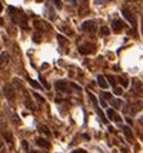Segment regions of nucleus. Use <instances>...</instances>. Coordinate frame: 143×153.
Masks as SVG:
<instances>
[{
    "label": "nucleus",
    "instance_id": "1a4fd4ad",
    "mask_svg": "<svg viewBox=\"0 0 143 153\" xmlns=\"http://www.w3.org/2000/svg\"><path fill=\"white\" fill-rule=\"evenodd\" d=\"M9 61H10V56L7 52L0 54V68H1V67H5L8 63H9Z\"/></svg>",
    "mask_w": 143,
    "mask_h": 153
},
{
    "label": "nucleus",
    "instance_id": "a878e982",
    "mask_svg": "<svg viewBox=\"0 0 143 153\" xmlns=\"http://www.w3.org/2000/svg\"><path fill=\"white\" fill-rule=\"evenodd\" d=\"M88 97H89V98H90V99H92V100H93V103H94V104L97 105V102H98V100H97V99H95V97H94L93 94H92V93H90V91H88Z\"/></svg>",
    "mask_w": 143,
    "mask_h": 153
},
{
    "label": "nucleus",
    "instance_id": "9d476101",
    "mask_svg": "<svg viewBox=\"0 0 143 153\" xmlns=\"http://www.w3.org/2000/svg\"><path fill=\"white\" fill-rule=\"evenodd\" d=\"M123 131H124L125 138L128 139V142L133 143V142H134V135H133V133H132V130H130V127H129V126H123Z\"/></svg>",
    "mask_w": 143,
    "mask_h": 153
},
{
    "label": "nucleus",
    "instance_id": "6ab92c4d",
    "mask_svg": "<svg viewBox=\"0 0 143 153\" xmlns=\"http://www.w3.org/2000/svg\"><path fill=\"white\" fill-rule=\"evenodd\" d=\"M101 35H102V36H108V35H110V30H108L106 26L102 27V28H101Z\"/></svg>",
    "mask_w": 143,
    "mask_h": 153
},
{
    "label": "nucleus",
    "instance_id": "5701e85b",
    "mask_svg": "<svg viewBox=\"0 0 143 153\" xmlns=\"http://www.w3.org/2000/svg\"><path fill=\"white\" fill-rule=\"evenodd\" d=\"M119 80H120V82H121V85H123V86H124V88H128V85H129V81H128V79L120 77Z\"/></svg>",
    "mask_w": 143,
    "mask_h": 153
},
{
    "label": "nucleus",
    "instance_id": "473e14b6",
    "mask_svg": "<svg viewBox=\"0 0 143 153\" xmlns=\"http://www.w3.org/2000/svg\"><path fill=\"white\" fill-rule=\"evenodd\" d=\"M71 153H86V151H84V149H75L74 152H71Z\"/></svg>",
    "mask_w": 143,
    "mask_h": 153
},
{
    "label": "nucleus",
    "instance_id": "9b49d317",
    "mask_svg": "<svg viewBox=\"0 0 143 153\" xmlns=\"http://www.w3.org/2000/svg\"><path fill=\"white\" fill-rule=\"evenodd\" d=\"M36 144H37V146H39V147H41V148H45V149H49V148H50V144H49V142H48L47 139L41 138V137L36 139Z\"/></svg>",
    "mask_w": 143,
    "mask_h": 153
},
{
    "label": "nucleus",
    "instance_id": "39448f33",
    "mask_svg": "<svg viewBox=\"0 0 143 153\" xmlns=\"http://www.w3.org/2000/svg\"><path fill=\"white\" fill-rule=\"evenodd\" d=\"M121 12H123V16L125 17V19H127L128 22L132 25V26H136V23H137L136 16H134L129 9H127V8H123V10H121Z\"/></svg>",
    "mask_w": 143,
    "mask_h": 153
},
{
    "label": "nucleus",
    "instance_id": "e433bc0d",
    "mask_svg": "<svg viewBox=\"0 0 143 153\" xmlns=\"http://www.w3.org/2000/svg\"><path fill=\"white\" fill-rule=\"evenodd\" d=\"M3 10V5H1V4H0V12H1Z\"/></svg>",
    "mask_w": 143,
    "mask_h": 153
},
{
    "label": "nucleus",
    "instance_id": "aec40b11",
    "mask_svg": "<svg viewBox=\"0 0 143 153\" xmlns=\"http://www.w3.org/2000/svg\"><path fill=\"white\" fill-rule=\"evenodd\" d=\"M28 82H30L31 86H32V88H35V89H40V88H41L40 85L37 84V82L35 81V80H32V79H28Z\"/></svg>",
    "mask_w": 143,
    "mask_h": 153
},
{
    "label": "nucleus",
    "instance_id": "393cba45",
    "mask_svg": "<svg viewBox=\"0 0 143 153\" xmlns=\"http://www.w3.org/2000/svg\"><path fill=\"white\" fill-rule=\"evenodd\" d=\"M34 97H35L36 99L40 102V103H44V102H45V99H44V98H43V97H40L39 94H36V93H34Z\"/></svg>",
    "mask_w": 143,
    "mask_h": 153
},
{
    "label": "nucleus",
    "instance_id": "f8f14e48",
    "mask_svg": "<svg viewBox=\"0 0 143 153\" xmlns=\"http://www.w3.org/2000/svg\"><path fill=\"white\" fill-rule=\"evenodd\" d=\"M54 86H56L58 91H69V86H67V84L65 81H57Z\"/></svg>",
    "mask_w": 143,
    "mask_h": 153
},
{
    "label": "nucleus",
    "instance_id": "423d86ee",
    "mask_svg": "<svg viewBox=\"0 0 143 153\" xmlns=\"http://www.w3.org/2000/svg\"><path fill=\"white\" fill-rule=\"evenodd\" d=\"M79 50H80V53L81 54H92L95 50V46L93 45V44H89V42H88V44H85V45H81L79 48Z\"/></svg>",
    "mask_w": 143,
    "mask_h": 153
},
{
    "label": "nucleus",
    "instance_id": "c85d7f7f",
    "mask_svg": "<svg viewBox=\"0 0 143 153\" xmlns=\"http://www.w3.org/2000/svg\"><path fill=\"white\" fill-rule=\"evenodd\" d=\"M107 79L110 80V84H111V85H115V77H113V76L108 75V76H107Z\"/></svg>",
    "mask_w": 143,
    "mask_h": 153
},
{
    "label": "nucleus",
    "instance_id": "cd10ccee",
    "mask_svg": "<svg viewBox=\"0 0 143 153\" xmlns=\"http://www.w3.org/2000/svg\"><path fill=\"white\" fill-rule=\"evenodd\" d=\"M21 143H22V148H23V149H25V151H28V144H27L26 140H22Z\"/></svg>",
    "mask_w": 143,
    "mask_h": 153
},
{
    "label": "nucleus",
    "instance_id": "f3484780",
    "mask_svg": "<svg viewBox=\"0 0 143 153\" xmlns=\"http://www.w3.org/2000/svg\"><path fill=\"white\" fill-rule=\"evenodd\" d=\"M37 130H39L40 133L45 134V135H50V130L45 125H39V126H37Z\"/></svg>",
    "mask_w": 143,
    "mask_h": 153
},
{
    "label": "nucleus",
    "instance_id": "7ed1b4c3",
    "mask_svg": "<svg viewBox=\"0 0 143 153\" xmlns=\"http://www.w3.org/2000/svg\"><path fill=\"white\" fill-rule=\"evenodd\" d=\"M14 88H13V85H10V84H7L5 86H4L3 89V93H4V95H5V98L8 100H14V98H16V93H14Z\"/></svg>",
    "mask_w": 143,
    "mask_h": 153
},
{
    "label": "nucleus",
    "instance_id": "4c0bfd02",
    "mask_svg": "<svg viewBox=\"0 0 143 153\" xmlns=\"http://www.w3.org/2000/svg\"><path fill=\"white\" fill-rule=\"evenodd\" d=\"M83 1H84V3H86V1H89V0H83Z\"/></svg>",
    "mask_w": 143,
    "mask_h": 153
},
{
    "label": "nucleus",
    "instance_id": "4468645a",
    "mask_svg": "<svg viewBox=\"0 0 143 153\" xmlns=\"http://www.w3.org/2000/svg\"><path fill=\"white\" fill-rule=\"evenodd\" d=\"M34 26L36 27V30H40V31H44V28H45V27H49L47 23L40 22V21H35V22H34Z\"/></svg>",
    "mask_w": 143,
    "mask_h": 153
},
{
    "label": "nucleus",
    "instance_id": "b1692460",
    "mask_svg": "<svg viewBox=\"0 0 143 153\" xmlns=\"http://www.w3.org/2000/svg\"><path fill=\"white\" fill-rule=\"evenodd\" d=\"M112 105H113V107H116V108H120V105H121V100H120V99L112 100Z\"/></svg>",
    "mask_w": 143,
    "mask_h": 153
},
{
    "label": "nucleus",
    "instance_id": "2eb2a0df",
    "mask_svg": "<svg viewBox=\"0 0 143 153\" xmlns=\"http://www.w3.org/2000/svg\"><path fill=\"white\" fill-rule=\"evenodd\" d=\"M3 137H4V139H5V142H7V143H9V144L13 143V134L9 133V131H7V133H4Z\"/></svg>",
    "mask_w": 143,
    "mask_h": 153
},
{
    "label": "nucleus",
    "instance_id": "7c9ffc66",
    "mask_svg": "<svg viewBox=\"0 0 143 153\" xmlns=\"http://www.w3.org/2000/svg\"><path fill=\"white\" fill-rule=\"evenodd\" d=\"M102 98H106V99H111V94H108V93H103Z\"/></svg>",
    "mask_w": 143,
    "mask_h": 153
},
{
    "label": "nucleus",
    "instance_id": "0eeeda50",
    "mask_svg": "<svg viewBox=\"0 0 143 153\" xmlns=\"http://www.w3.org/2000/svg\"><path fill=\"white\" fill-rule=\"evenodd\" d=\"M124 26H125V25H124V22H123L121 19H115V21L112 22V30H113V31H115L116 33H119V32L123 31Z\"/></svg>",
    "mask_w": 143,
    "mask_h": 153
},
{
    "label": "nucleus",
    "instance_id": "2f4dec72",
    "mask_svg": "<svg viewBox=\"0 0 143 153\" xmlns=\"http://www.w3.org/2000/svg\"><path fill=\"white\" fill-rule=\"evenodd\" d=\"M113 120H115L116 122H121V117L119 116V114H115V117H113Z\"/></svg>",
    "mask_w": 143,
    "mask_h": 153
},
{
    "label": "nucleus",
    "instance_id": "a211bd4d",
    "mask_svg": "<svg viewBox=\"0 0 143 153\" xmlns=\"http://www.w3.org/2000/svg\"><path fill=\"white\" fill-rule=\"evenodd\" d=\"M13 84L16 85V88H17V89H18V90H21V91H22V93H23L25 90H26V89H25V88H23V85H22V84H21V81H19V80H18V79H13Z\"/></svg>",
    "mask_w": 143,
    "mask_h": 153
},
{
    "label": "nucleus",
    "instance_id": "6e6552de",
    "mask_svg": "<svg viewBox=\"0 0 143 153\" xmlns=\"http://www.w3.org/2000/svg\"><path fill=\"white\" fill-rule=\"evenodd\" d=\"M22 95H25V105H26L28 109H31V111H35V108H36V107L31 103V99H30V95H28L27 90H25V91L22 93Z\"/></svg>",
    "mask_w": 143,
    "mask_h": 153
},
{
    "label": "nucleus",
    "instance_id": "412c9836",
    "mask_svg": "<svg viewBox=\"0 0 143 153\" xmlns=\"http://www.w3.org/2000/svg\"><path fill=\"white\" fill-rule=\"evenodd\" d=\"M107 116L110 120H113V117H115V111H113V108L107 109Z\"/></svg>",
    "mask_w": 143,
    "mask_h": 153
},
{
    "label": "nucleus",
    "instance_id": "dca6fc26",
    "mask_svg": "<svg viewBox=\"0 0 143 153\" xmlns=\"http://www.w3.org/2000/svg\"><path fill=\"white\" fill-rule=\"evenodd\" d=\"M32 40L36 42V44H39V42L41 41V32L40 31H35L32 35Z\"/></svg>",
    "mask_w": 143,
    "mask_h": 153
},
{
    "label": "nucleus",
    "instance_id": "f704fd0d",
    "mask_svg": "<svg viewBox=\"0 0 143 153\" xmlns=\"http://www.w3.org/2000/svg\"><path fill=\"white\" fill-rule=\"evenodd\" d=\"M70 1L72 3V4H76V0H70Z\"/></svg>",
    "mask_w": 143,
    "mask_h": 153
},
{
    "label": "nucleus",
    "instance_id": "72a5a7b5",
    "mask_svg": "<svg viewBox=\"0 0 143 153\" xmlns=\"http://www.w3.org/2000/svg\"><path fill=\"white\" fill-rule=\"evenodd\" d=\"M98 3H106V1H111V0H97Z\"/></svg>",
    "mask_w": 143,
    "mask_h": 153
},
{
    "label": "nucleus",
    "instance_id": "c756f323",
    "mask_svg": "<svg viewBox=\"0 0 143 153\" xmlns=\"http://www.w3.org/2000/svg\"><path fill=\"white\" fill-rule=\"evenodd\" d=\"M97 112H98V114H99V116H101V117H102V120H103V121H106V117H104V116H103V113H102V111H101V109H99L98 107H97Z\"/></svg>",
    "mask_w": 143,
    "mask_h": 153
},
{
    "label": "nucleus",
    "instance_id": "f257e3e1",
    "mask_svg": "<svg viewBox=\"0 0 143 153\" xmlns=\"http://www.w3.org/2000/svg\"><path fill=\"white\" fill-rule=\"evenodd\" d=\"M9 16L12 17V22L14 23H18L22 28H27V18L25 16L23 12L18 10L17 8H13V7H9Z\"/></svg>",
    "mask_w": 143,
    "mask_h": 153
},
{
    "label": "nucleus",
    "instance_id": "bb28decb",
    "mask_svg": "<svg viewBox=\"0 0 143 153\" xmlns=\"http://www.w3.org/2000/svg\"><path fill=\"white\" fill-rule=\"evenodd\" d=\"M53 1H54V4H56V7L58 8V9H61L62 8V1L61 0H53Z\"/></svg>",
    "mask_w": 143,
    "mask_h": 153
},
{
    "label": "nucleus",
    "instance_id": "20e7f679",
    "mask_svg": "<svg viewBox=\"0 0 143 153\" xmlns=\"http://www.w3.org/2000/svg\"><path fill=\"white\" fill-rule=\"evenodd\" d=\"M81 28H83V31H85V32L93 33V32L97 31L98 26H97V23L94 22V21H85V22L81 25Z\"/></svg>",
    "mask_w": 143,
    "mask_h": 153
},
{
    "label": "nucleus",
    "instance_id": "f03ea898",
    "mask_svg": "<svg viewBox=\"0 0 143 153\" xmlns=\"http://www.w3.org/2000/svg\"><path fill=\"white\" fill-rule=\"evenodd\" d=\"M143 108V103L141 100H137V102H133V103H130L127 108L124 109L125 111V114H136L137 112H139L141 109Z\"/></svg>",
    "mask_w": 143,
    "mask_h": 153
},
{
    "label": "nucleus",
    "instance_id": "c9c22d12",
    "mask_svg": "<svg viewBox=\"0 0 143 153\" xmlns=\"http://www.w3.org/2000/svg\"><path fill=\"white\" fill-rule=\"evenodd\" d=\"M4 22H3V18H0V25H3Z\"/></svg>",
    "mask_w": 143,
    "mask_h": 153
},
{
    "label": "nucleus",
    "instance_id": "ddd939ff",
    "mask_svg": "<svg viewBox=\"0 0 143 153\" xmlns=\"http://www.w3.org/2000/svg\"><path fill=\"white\" fill-rule=\"evenodd\" d=\"M97 80H98V85H99V86L102 88V89H107V88H108V84L106 82V80H104V77H103L102 75H99L98 77H97Z\"/></svg>",
    "mask_w": 143,
    "mask_h": 153
},
{
    "label": "nucleus",
    "instance_id": "4be33fe9",
    "mask_svg": "<svg viewBox=\"0 0 143 153\" xmlns=\"http://www.w3.org/2000/svg\"><path fill=\"white\" fill-rule=\"evenodd\" d=\"M113 94H115V95H121V94H123V89L119 88V86H115V88H113Z\"/></svg>",
    "mask_w": 143,
    "mask_h": 153
}]
</instances>
